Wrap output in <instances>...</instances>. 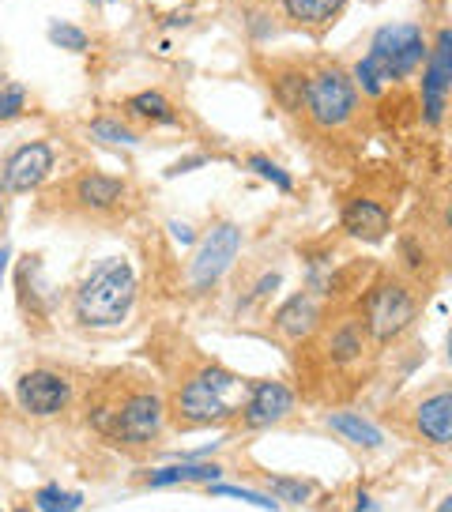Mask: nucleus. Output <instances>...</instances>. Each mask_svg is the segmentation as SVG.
Wrapping results in <instances>:
<instances>
[{
	"mask_svg": "<svg viewBox=\"0 0 452 512\" xmlns=\"http://www.w3.org/2000/svg\"><path fill=\"white\" fill-rule=\"evenodd\" d=\"M249 384L253 381H245V377H238V373H230L223 366H200L166 400V418L178 430L223 426L230 418H238Z\"/></svg>",
	"mask_w": 452,
	"mask_h": 512,
	"instance_id": "obj_1",
	"label": "nucleus"
},
{
	"mask_svg": "<svg viewBox=\"0 0 452 512\" xmlns=\"http://www.w3.org/2000/svg\"><path fill=\"white\" fill-rule=\"evenodd\" d=\"M136 302V272L125 256H110L72 294V317L83 328H117Z\"/></svg>",
	"mask_w": 452,
	"mask_h": 512,
	"instance_id": "obj_2",
	"label": "nucleus"
},
{
	"mask_svg": "<svg viewBox=\"0 0 452 512\" xmlns=\"http://www.w3.org/2000/svg\"><path fill=\"white\" fill-rule=\"evenodd\" d=\"M91 422H95V430L102 437H110L113 445L136 452V448L155 445L162 437V430H166V400L151 388H132L125 396L95 407Z\"/></svg>",
	"mask_w": 452,
	"mask_h": 512,
	"instance_id": "obj_3",
	"label": "nucleus"
},
{
	"mask_svg": "<svg viewBox=\"0 0 452 512\" xmlns=\"http://www.w3.org/2000/svg\"><path fill=\"white\" fill-rule=\"evenodd\" d=\"M306 117L321 132H339L343 125H351V117L358 113V87L351 83V72L343 68H317L306 83H302V102Z\"/></svg>",
	"mask_w": 452,
	"mask_h": 512,
	"instance_id": "obj_4",
	"label": "nucleus"
},
{
	"mask_svg": "<svg viewBox=\"0 0 452 512\" xmlns=\"http://www.w3.org/2000/svg\"><path fill=\"white\" fill-rule=\"evenodd\" d=\"M426 34L415 23H385L381 31L370 38V53L362 61L370 64L373 72L381 76V83H400L407 76H415L426 64Z\"/></svg>",
	"mask_w": 452,
	"mask_h": 512,
	"instance_id": "obj_5",
	"label": "nucleus"
},
{
	"mask_svg": "<svg viewBox=\"0 0 452 512\" xmlns=\"http://www.w3.org/2000/svg\"><path fill=\"white\" fill-rule=\"evenodd\" d=\"M362 328L370 343H388V339L404 336L419 317V298L415 290L400 279H377L366 298H362Z\"/></svg>",
	"mask_w": 452,
	"mask_h": 512,
	"instance_id": "obj_6",
	"label": "nucleus"
},
{
	"mask_svg": "<svg viewBox=\"0 0 452 512\" xmlns=\"http://www.w3.org/2000/svg\"><path fill=\"white\" fill-rule=\"evenodd\" d=\"M242 226L238 223H215L204 234V241L196 245L193 253V264H189V287L196 290V294H204V290H211L219 279H223L226 272H230V264L238 260V253H242Z\"/></svg>",
	"mask_w": 452,
	"mask_h": 512,
	"instance_id": "obj_7",
	"label": "nucleus"
},
{
	"mask_svg": "<svg viewBox=\"0 0 452 512\" xmlns=\"http://www.w3.org/2000/svg\"><path fill=\"white\" fill-rule=\"evenodd\" d=\"M449 91H452V31L441 27L434 49L426 53V64H422V121L430 128H441V121H445Z\"/></svg>",
	"mask_w": 452,
	"mask_h": 512,
	"instance_id": "obj_8",
	"label": "nucleus"
},
{
	"mask_svg": "<svg viewBox=\"0 0 452 512\" xmlns=\"http://www.w3.org/2000/svg\"><path fill=\"white\" fill-rule=\"evenodd\" d=\"M57 166V155L46 140H31V144L16 147L4 166H0V192L4 196H23V192H34Z\"/></svg>",
	"mask_w": 452,
	"mask_h": 512,
	"instance_id": "obj_9",
	"label": "nucleus"
},
{
	"mask_svg": "<svg viewBox=\"0 0 452 512\" xmlns=\"http://www.w3.org/2000/svg\"><path fill=\"white\" fill-rule=\"evenodd\" d=\"M294 403H298V396L287 381H253L238 418H242L245 430H272L291 415Z\"/></svg>",
	"mask_w": 452,
	"mask_h": 512,
	"instance_id": "obj_10",
	"label": "nucleus"
},
{
	"mask_svg": "<svg viewBox=\"0 0 452 512\" xmlns=\"http://www.w3.org/2000/svg\"><path fill=\"white\" fill-rule=\"evenodd\" d=\"M16 400L19 407L34 418H53L68 411V403H72V384L61 377V373H53V369H27L16 384Z\"/></svg>",
	"mask_w": 452,
	"mask_h": 512,
	"instance_id": "obj_11",
	"label": "nucleus"
},
{
	"mask_svg": "<svg viewBox=\"0 0 452 512\" xmlns=\"http://www.w3.org/2000/svg\"><path fill=\"white\" fill-rule=\"evenodd\" d=\"M125 196H129V185L121 177L98 174V170H87L68 185V200L87 215H110L113 208L125 204Z\"/></svg>",
	"mask_w": 452,
	"mask_h": 512,
	"instance_id": "obj_12",
	"label": "nucleus"
},
{
	"mask_svg": "<svg viewBox=\"0 0 452 512\" xmlns=\"http://www.w3.org/2000/svg\"><path fill=\"white\" fill-rule=\"evenodd\" d=\"M321 302H317V294L313 290H302V294H294L287 302L279 305L272 313V324L275 332L283 339H291V343H302L306 336L317 332V324H321Z\"/></svg>",
	"mask_w": 452,
	"mask_h": 512,
	"instance_id": "obj_13",
	"label": "nucleus"
},
{
	"mask_svg": "<svg viewBox=\"0 0 452 512\" xmlns=\"http://www.w3.org/2000/svg\"><path fill=\"white\" fill-rule=\"evenodd\" d=\"M411 426L419 433V441L434 448H445L452 441V392H434L426 400L415 403V415H411Z\"/></svg>",
	"mask_w": 452,
	"mask_h": 512,
	"instance_id": "obj_14",
	"label": "nucleus"
},
{
	"mask_svg": "<svg viewBox=\"0 0 452 512\" xmlns=\"http://www.w3.org/2000/svg\"><path fill=\"white\" fill-rule=\"evenodd\" d=\"M321 347H324V358L339 369L362 362V354L370 347V336H366V328H362V317H339L336 324L328 328V336L321 339Z\"/></svg>",
	"mask_w": 452,
	"mask_h": 512,
	"instance_id": "obj_15",
	"label": "nucleus"
},
{
	"mask_svg": "<svg viewBox=\"0 0 452 512\" xmlns=\"http://www.w3.org/2000/svg\"><path fill=\"white\" fill-rule=\"evenodd\" d=\"M343 230H347L355 241L373 245V241H381L388 230H392V219H388V211L381 208L377 200L358 196V200H351V204L343 208Z\"/></svg>",
	"mask_w": 452,
	"mask_h": 512,
	"instance_id": "obj_16",
	"label": "nucleus"
},
{
	"mask_svg": "<svg viewBox=\"0 0 452 512\" xmlns=\"http://www.w3.org/2000/svg\"><path fill=\"white\" fill-rule=\"evenodd\" d=\"M223 475V467L211 464V460H185V464H170L159 467V471H147L144 482L147 486H178V482H215Z\"/></svg>",
	"mask_w": 452,
	"mask_h": 512,
	"instance_id": "obj_17",
	"label": "nucleus"
},
{
	"mask_svg": "<svg viewBox=\"0 0 452 512\" xmlns=\"http://www.w3.org/2000/svg\"><path fill=\"white\" fill-rule=\"evenodd\" d=\"M324 422H328V430H336L347 445H355V448H381L385 445V433L377 430L370 418L351 415V411H332Z\"/></svg>",
	"mask_w": 452,
	"mask_h": 512,
	"instance_id": "obj_18",
	"label": "nucleus"
},
{
	"mask_svg": "<svg viewBox=\"0 0 452 512\" xmlns=\"http://www.w3.org/2000/svg\"><path fill=\"white\" fill-rule=\"evenodd\" d=\"M347 0H283V12L302 27H328L336 23Z\"/></svg>",
	"mask_w": 452,
	"mask_h": 512,
	"instance_id": "obj_19",
	"label": "nucleus"
},
{
	"mask_svg": "<svg viewBox=\"0 0 452 512\" xmlns=\"http://www.w3.org/2000/svg\"><path fill=\"white\" fill-rule=\"evenodd\" d=\"M125 110L132 117H140L147 125H178V113L170 106V98L159 95V91H140V95H132L125 102Z\"/></svg>",
	"mask_w": 452,
	"mask_h": 512,
	"instance_id": "obj_20",
	"label": "nucleus"
},
{
	"mask_svg": "<svg viewBox=\"0 0 452 512\" xmlns=\"http://www.w3.org/2000/svg\"><path fill=\"white\" fill-rule=\"evenodd\" d=\"M87 132H91V136H98V140H106V144H125V147L140 144V136H136L129 125L113 121V117H95V121L87 125Z\"/></svg>",
	"mask_w": 452,
	"mask_h": 512,
	"instance_id": "obj_21",
	"label": "nucleus"
},
{
	"mask_svg": "<svg viewBox=\"0 0 452 512\" xmlns=\"http://www.w3.org/2000/svg\"><path fill=\"white\" fill-rule=\"evenodd\" d=\"M83 505L80 494H65L61 486H42L34 494V509L38 512H76Z\"/></svg>",
	"mask_w": 452,
	"mask_h": 512,
	"instance_id": "obj_22",
	"label": "nucleus"
},
{
	"mask_svg": "<svg viewBox=\"0 0 452 512\" xmlns=\"http://www.w3.org/2000/svg\"><path fill=\"white\" fill-rule=\"evenodd\" d=\"M268 490H272V497H283V501H291V505H306L309 497H313V482L291 479V475H272V479H268Z\"/></svg>",
	"mask_w": 452,
	"mask_h": 512,
	"instance_id": "obj_23",
	"label": "nucleus"
},
{
	"mask_svg": "<svg viewBox=\"0 0 452 512\" xmlns=\"http://www.w3.org/2000/svg\"><path fill=\"white\" fill-rule=\"evenodd\" d=\"M245 166H249L253 174L264 177L268 185H275V189H279V192H291V189H294V177L287 174V170H283L279 162L268 159V155H249V159H245Z\"/></svg>",
	"mask_w": 452,
	"mask_h": 512,
	"instance_id": "obj_24",
	"label": "nucleus"
},
{
	"mask_svg": "<svg viewBox=\"0 0 452 512\" xmlns=\"http://www.w3.org/2000/svg\"><path fill=\"white\" fill-rule=\"evenodd\" d=\"M49 42L61 49H72V53H83V49H91V38L83 27L76 23H49Z\"/></svg>",
	"mask_w": 452,
	"mask_h": 512,
	"instance_id": "obj_25",
	"label": "nucleus"
},
{
	"mask_svg": "<svg viewBox=\"0 0 452 512\" xmlns=\"http://www.w3.org/2000/svg\"><path fill=\"white\" fill-rule=\"evenodd\" d=\"M208 494L211 497H234V501H245V505H257V509H268V512L279 509L275 497H264V494H257V490H245V486H219V482H208Z\"/></svg>",
	"mask_w": 452,
	"mask_h": 512,
	"instance_id": "obj_26",
	"label": "nucleus"
},
{
	"mask_svg": "<svg viewBox=\"0 0 452 512\" xmlns=\"http://www.w3.org/2000/svg\"><path fill=\"white\" fill-rule=\"evenodd\" d=\"M27 110V87L23 83H0V121H16Z\"/></svg>",
	"mask_w": 452,
	"mask_h": 512,
	"instance_id": "obj_27",
	"label": "nucleus"
},
{
	"mask_svg": "<svg viewBox=\"0 0 452 512\" xmlns=\"http://www.w3.org/2000/svg\"><path fill=\"white\" fill-rule=\"evenodd\" d=\"M204 162H208V159H200V155H196V159H181V162H174V166H170V170H166V177L189 174V170H196V166H204Z\"/></svg>",
	"mask_w": 452,
	"mask_h": 512,
	"instance_id": "obj_28",
	"label": "nucleus"
},
{
	"mask_svg": "<svg viewBox=\"0 0 452 512\" xmlns=\"http://www.w3.org/2000/svg\"><path fill=\"white\" fill-rule=\"evenodd\" d=\"M8 256H12V249L0 245V283H4V272H8Z\"/></svg>",
	"mask_w": 452,
	"mask_h": 512,
	"instance_id": "obj_29",
	"label": "nucleus"
},
{
	"mask_svg": "<svg viewBox=\"0 0 452 512\" xmlns=\"http://www.w3.org/2000/svg\"><path fill=\"white\" fill-rule=\"evenodd\" d=\"M174 238H178V241H193V234H189L185 226H174Z\"/></svg>",
	"mask_w": 452,
	"mask_h": 512,
	"instance_id": "obj_30",
	"label": "nucleus"
},
{
	"mask_svg": "<svg viewBox=\"0 0 452 512\" xmlns=\"http://www.w3.org/2000/svg\"><path fill=\"white\" fill-rule=\"evenodd\" d=\"M437 512H452V497H445V501H441V509Z\"/></svg>",
	"mask_w": 452,
	"mask_h": 512,
	"instance_id": "obj_31",
	"label": "nucleus"
},
{
	"mask_svg": "<svg viewBox=\"0 0 452 512\" xmlns=\"http://www.w3.org/2000/svg\"><path fill=\"white\" fill-rule=\"evenodd\" d=\"M16 512H31V509H16Z\"/></svg>",
	"mask_w": 452,
	"mask_h": 512,
	"instance_id": "obj_32",
	"label": "nucleus"
},
{
	"mask_svg": "<svg viewBox=\"0 0 452 512\" xmlns=\"http://www.w3.org/2000/svg\"><path fill=\"white\" fill-rule=\"evenodd\" d=\"M0 219H4V208H0Z\"/></svg>",
	"mask_w": 452,
	"mask_h": 512,
	"instance_id": "obj_33",
	"label": "nucleus"
},
{
	"mask_svg": "<svg viewBox=\"0 0 452 512\" xmlns=\"http://www.w3.org/2000/svg\"><path fill=\"white\" fill-rule=\"evenodd\" d=\"M95 4H98V0H95Z\"/></svg>",
	"mask_w": 452,
	"mask_h": 512,
	"instance_id": "obj_34",
	"label": "nucleus"
}]
</instances>
